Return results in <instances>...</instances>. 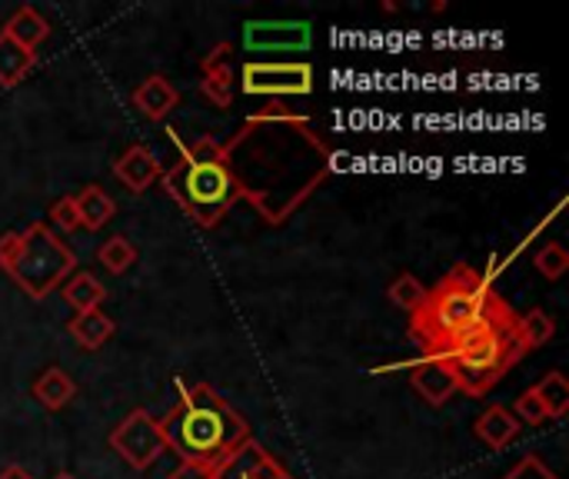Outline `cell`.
Masks as SVG:
<instances>
[{
	"instance_id": "cell-3",
	"label": "cell",
	"mask_w": 569,
	"mask_h": 479,
	"mask_svg": "<svg viewBox=\"0 0 569 479\" xmlns=\"http://www.w3.org/2000/svg\"><path fill=\"white\" fill-rule=\"evenodd\" d=\"M160 437L180 463L210 470H220L253 440L247 420L207 383H180L177 407L160 420Z\"/></svg>"
},
{
	"instance_id": "cell-9",
	"label": "cell",
	"mask_w": 569,
	"mask_h": 479,
	"mask_svg": "<svg viewBox=\"0 0 569 479\" xmlns=\"http://www.w3.org/2000/svg\"><path fill=\"white\" fill-rule=\"evenodd\" d=\"M313 30L307 20H250L243 27L247 50H307Z\"/></svg>"
},
{
	"instance_id": "cell-10",
	"label": "cell",
	"mask_w": 569,
	"mask_h": 479,
	"mask_svg": "<svg viewBox=\"0 0 569 479\" xmlns=\"http://www.w3.org/2000/svg\"><path fill=\"white\" fill-rule=\"evenodd\" d=\"M217 479H297L270 450H263L260 443H247L243 450H237L220 470Z\"/></svg>"
},
{
	"instance_id": "cell-32",
	"label": "cell",
	"mask_w": 569,
	"mask_h": 479,
	"mask_svg": "<svg viewBox=\"0 0 569 479\" xmlns=\"http://www.w3.org/2000/svg\"><path fill=\"white\" fill-rule=\"evenodd\" d=\"M53 479H77V477H73V473H57Z\"/></svg>"
},
{
	"instance_id": "cell-28",
	"label": "cell",
	"mask_w": 569,
	"mask_h": 479,
	"mask_svg": "<svg viewBox=\"0 0 569 479\" xmlns=\"http://www.w3.org/2000/svg\"><path fill=\"white\" fill-rule=\"evenodd\" d=\"M520 423H527V427H543L550 417H547V410H543V403H540V397L533 393V387L527 390V393H520V400H517V413H513Z\"/></svg>"
},
{
	"instance_id": "cell-23",
	"label": "cell",
	"mask_w": 569,
	"mask_h": 479,
	"mask_svg": "<svg viewBox=\"0 0 569 479\" xmlns=\"http://www.w3.org/2000/svg\"><path fill=\"white\" fill-rule=\"evenodd\" d=\"M533 393L540 397V403H543V410H547V417L550 420H560V417H567L569 410V380L560 373V370H550L537 387H533Z\"/></svg>"
},
{
	"instance_id": "cell-17",
	"label": "cell",
	"mask_w": 569,
	"mask_h": 479,
	"mask_svg": "<svg viewBox=\"0 0 569 479\" xmlns=\"http://www.w3.org/2000/svg\"><path fill=\"white\" fill-rule=\"evenodd\" d=\"M30 393H33V400H37L43 410L57 413V410H63V407L77 397V383L70 380V373H67V370H60V367H47V370L33 380Z\"/></svg>"
},
{
	"instance_id": "cell-18",
	"label": "cell",
	"mask_w": 569,
	"mask_h": 479,
	"mask_svg": "<svg viewBox=\"0 0 569 479\" xmlns=\"http://www.w3.org/2000/svg\"><path fill=\"white\" fill-rule=\"evenodd\" d=\"M73 207H77V217H80V230H100L117 213V203L110 200V193L100 183H90L80 193H73Z\"/></svg>"
},
{
	"instance_id": "cell-7",
	"label": "cell",
	"mask_w": 569,
	"mask_h": 479,
	"mask_svg": "<svg viewBox=\"0 0 569 479\" xmlns=\"http://www.w3.org/2000/svg\"><path fill=\"white\" fill-rule=\"evenodd\" d=\"M240 87L247 97H307L313 90V67L310 63H267L247 60L240 70Z\"/></svg>"
},
{
	"instance_id": "cell-15",
	"label": "cell",
	"mask_w": 569,
	"mask_h": 479,
	"mask_svg": "<svg viewBox=\"0 0 569 479\" xmlns=\"http://www.w3.org/2000/svg\"><path fill=\"white\" fill-rule=\"evenodd\" d=\"M0 33H3V37H10L13 43H20L23 50L37 53V47L50 37V20H47L37 7L23 3V7H17V10H13V17L3 23V30H0Z\"/></svg>"
},
{
	"instance_id": "cell-20",
	"label": "cell",
	"mask_w": 569,
	"mask_h": 479,
	"mask_svg": "<svg viewBox=\"0 0 569 479\" xmlns=\"http://www.w3.org/2000/svg\"><path fill=\"white\" fill-rule=\"evenodd\" d=\"M37 67V53L23 50L10 37L0 33V87H17Z\"/></svg>"
},
{
	"instance_id": "cell-30",
	"label": "cell",
	"mask_w": 569,
	"mask_h": 479,
	"mask_svg": "<svg viewBox=\"0 0 569 479\" xmlns=\"http://www.w3.org/2000/svg\"><path fill=\"white\" fill-rule=\"evenodd\" d=\"M167 479H217V470H210V467H193V463H180Z\"/></svg>"
},
{
	"instance_id": "cell-8",
	"label": "cell",
	"mask_w": 569,
	"mask_h": 479,
	"mask_svg": "<svg viewBox=\"0 0 569 479\" xmlns=\"http://www.w3.org/2000/svg\"><path fill=\"white\" fill-rule=\"evenodd\" d=\"M110 450L123 457L133 470H150L163 453V437H160V420H153L147 410H133L120 420V427L107 437Z\"/></svg>"
},
{
	"instance_id": "cell-12",
	"label": "cell",
	"mask_w": 569,
	"mask_h": 479,
	"mask_svg": "<svg viewBox=\"0 0 569 479\" xmlns=\"http://www.w3.org/2000/svg\"><path fill=\"white\" fill-rule=\"evenodd\" d=\"M227 53H230V43H217L200 63V93L220 110L233 107V83H237L227 63Z\"/></svg>"
},
{
	"instance_id": "cell-29",
	"label": "cell",
	"mask_w": 569,
	"mask_h": 479,
	"mask_svg": "<svg viewBox=\"0 0 569 479\" xmlns=\"http://www.w3.org/2000/svg\"><path fill=\"white\" fill-rule=\"evenodd\" d=\"M503 479H560V477H557V473H553L540 457H533V453H530V457H523V460H520V463H517V467H513V470H510Z\"/></svg>"
},
{
	"instance_id": "cell-31",
	"label": "cell",
	"mask_w": 569,
	"mask_h": 479,
	"mask_svg": "<svg viewBox=\"0 0 569 479\" xmlns=\"http://www.w3.org/2000/svg\"><path fill=\"white\" fill-rule=\"evenodd\" d=\"M0 479H33L23 467H7L3 473H0Z\"/></svg>"
},
{
	"instance_id": "cell-4",
	"label": "cell",
	"mask_w": 569,
	"mask_h": 479,
	"mask_svg": "<svg viewBox=\"0 0 569 479\" xmlns=\"http://www.w3.org/2000/svg\"><path fill=\"white\" fill-rule=\"evenodd\" d=\"M160 183L167 197H173L180 210L203 230L223 223V217L240 200L237 183L223 163V150L213 137L183 140L173 163L160 173Z\"/></svg>"
},
{
	"instance_id": "cell-5",
	"label": "cell",
	"mask_w": 569,
	"mask_h": 479,
	"mask_svg": "<svg viewBox=\"0 0 569 479\" xmlns=\"http://www.w3.org/2000/svg\"><path fill=\"white\" fill-rule=\"evenodd\" d=\"M493 297L497 290L487 273L473 270L470 263H457L433 290H427L420 310L410 313V333L423 350H430L457 330L470 327Z\"/></svg>"
},
{
	"instance_id": "cell-26",
	"label": "cell",
	"mask_w": 569,
	"mask_h": 479,
	"mask_svg": "<svg viewBox=\"0 0 569 479\" xmlns=\"http://www.w3.org/2000/svg\"><path fill=\"white\" fill-rule=\"evenodd\" d=\"M533 267L543 280H560L569 270V253L563 250V243H547L537 257H533Z\"/></svg>"
},
{
	"instance_id": "cell-13",
	"label": "cell",
	"mask_w": 569,
	"mask_h": 479,
	"mask_svg": "<svg viewBox=\"0 0 569 479\" xmlns=\"http://www.w3.org/2000/svg\"><path fill=\"white\" fill-rule=\"evenodd\" d=\"M410 383L413 390L430 403V407H443L453 393H457V380H453V370L437 360V357H420L413 367H410Z\"/></svg>"
},
{
	"instance_id": "cell-11",
	"label": "cell",
	"mask_w": 569,
	"mask_h": 479,
	"mask_svg": "<svg viewBox=\"0 0 569 479\" xmlns=\"http://www.w3.org/2000/svg\"><path fill=\"white\" fill-rule=\"evenodd\" d=\"M163 167L157 160V153L143 143L127 147L117 160H113V177L130 190V193H143L147 187H153L160 180Z\"/></svg>"
},
{
	"instance_id": "cell-21",
	"label": "cell",
	"mask_w": 569,
	"mask_h": 479,
	"mask_svg": "<svg viewBox=\"0 0 569 479\" xmlns=\"http://www.w3.org/2000/svg\"><path fill=\"white\" fill-rule=\"evenodd\" d=\"M63 300L83 313V310H100V303L107 300V287L93 277V273H73L67 283H63Z\"/></svg>"
},
{
	"instance_id": "cell-16",
	"label": "cell",
	"mask_w": 569,
	"mask_h": 479,
	"mask_svg": "<svg viewBox=\"0 0 569 479\" xmlns=\"http://www.w3.org/2000/svg\"><path fill=\"white\" fill-rule=\"evenodd\" d=\"M520 420L507 410V407H490V410H483L480 417H477V423H473V433L490 447V450H503V447H510L517 437H520Z\"/></svg>"
},
{
	"instance_id": "cell-27",
	"label": "cell",
	"mask_w": 569,
	"mask_h": 479,
	"mask_svg": "<svg viewBox=\"0 0 569 479\" xmlns=\"http://www.w3.org/2000/svg\"><path fill=\"white\" fill-rule=\"evenodd\" d=\"M50 223L57 227L53 233H73L80 230V217H77V207H73V197H60L53 207H50Z\"/></svg>"
},
{
	"instance_id": "cell-14",
	"label": "cell",
	"mask_w": 569,
	"mask_h": 479,
	"mask_svg": "<svg viewBox=\"0 0 569 479\" xmlns=\"http://www.w3.org/2000/svg\"><path fill=\"white\" fill-rule=\"evenodd\" d=\"M130 103L137 107L140 117L160 123V120H167V117L180 107V90H177L163 73H150V77L130 93Z\"/></svg>"
},
{
	"instance_id": "cell-22",
	"label": "cell",
	"mask_w": 569,
	"mask_h": 479,
	"mask_svg": "<svg viewBox=\"0 0 569 479\" xmlns=\"http://www.w3.org/2000/svg\"><path fill=\"white\" fill-rule=\"evenodd\" d=\"M553 333H557V320L547 310H540V307L530 310V313H523V317H517V337H520V343H523L527 353H533L543 343H550Z\"/></svg>"
},
{
	"instance_id": "cell-25",
	"label": "cell",
	"mask_w": 569,
	"mask_h": 479,
	"mask_svg": "<svg viewBox=\"0 0 569 479\" xmlns=\"http://www.w3.org/2000/svg\"><path fill=\"white\" fill-rule=\"evenodd\" d=\"M390 300L400 307V310H407V313H413V310H420V303L427 300V287L413 277V273H400L393 283H390Z\"/></svg>"
},
{
	"instance_id": "cell-1",
	"label": "cell",
	"mask_w": 569,
	"mask_h": 479,
	"mask_svg": "<svg viewBox=\"0 0 569 479\" xmlns=\"http://www.w3.org/2000/svg\"><path fill=\"white\" fill-rule=\"evenodd\" d=\"M220 150L240 200L270 227L287 223L333 170L330 143L283 103L247 117Z\"/></svg>"
},
{
	"instance_id": "cell-24",
	"label": "cell",
	"mask_w": 569,
	"mask_h": 479,
	"mask_svg": "<svg viewBox=\"0 0 569 479\" xmlns=\"http://www.w3.org/2000/svg\"><path fill=\"white\" fill-rule=\"evenodd\" d=\"M97 260H100V267L107 270V273H113V277H120V273H127L133 263H137V247L127 240V237H110V240H103L100 243V250H97Z\"/></svg>"
},
{
	"instance_id": "cell-2",
	"label": "cell",
	"mask_w": 569,
	"mask_h": 479,
	"mask_svg": "<svg viewBox=\"0 0 569 479\" xmlns=\"http://www.w3.org/2000/svg\"><path fill=\"white\" fill-rule=\"evenodd\" d=\"M517 317L520 313L497 293L470 327L423 350V357L443 360L453 370L457 390L467 397H487L527 357L517 337Z\"/></svg>"
},
{
	"instance_id": "cell-19",
	"label": "cell",
	"mask_w": 569,
	"mask_h": 479,
	"mask_svg": "<svg viewBox=\"0 0 569 479\" xmlns=\"http://www.w3.org/2000/svg\"><path fill=\"white\" fill-rule=\"evenodd\" d=\"M70 337L83 347V350H100L110 337H113V330H117V323L103 313V310H83V313H77L73 320H70Z\"/></svg>"
},
{
	"instance_id": "cell-6",
	"label": "cell",
	"mask_w": 569,
	"mask_h": 479,
	"mask_svg": "<svg viewBox=\"0 0 569 479\" xmlns=\"http://www.w3.org/2000/svg\"><path fill=\"white\" fill-rule=\"evenodd\" d=\"M0 270L30 297H50L67 277L77 270V253L63 237L53 233L50 223H27L17 233L0 237Z\"/></svg>"
}]
</instances>
